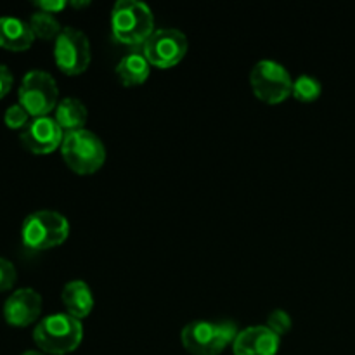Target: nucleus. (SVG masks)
<instances>
[{
	"label": "nucleus",
	"mask_w": 355,
	"mask_h": 355,
	"mask_svg": "<svg viewBox=\"0 0 355 355\" xmlns=\"http://www.w3.org/2000/svg\"><path fill=\"white\" fill-rule=\"evenodd\" d=\"M187 37L175 28H159L142 45V54L156 68H172L187 54Z\"/></svg>",
	"instance_id": "nucleus-9"
},
{
	"label": "nucleus",
	"mask_w": 355,
	"mask_h": 355,
	"mask_svg": "<svg viewBox=\"0 0 355 355\" xmlns=\"http://www.w3.org/2000/svg\"><path fill=\"white\" fill-rule=\"evenodd\" d=\"M64 130L52 116L33 118L21 130V144L33 155H51L61 148Z\"/></svg>",
	"instance_id": "nucleus-10"
},
{
	"label": "nucleus",
	"mask_w": 355,
	"mask_h": 355,
	"mask_svg": "<svg viewBox=\"0 0 355 355\" xmlns=\"http://www.w3.org/2000/svg\"><path fill=\"white\" fill-rule=\"evenodd\" d=\"M239 329L232 321H193L184 326L180 342L193 355H220L232 345Z\"/></svg>",
	"instance_id": "nucleus-3"
},
{
	"label": "nucleus",
	"mask_w": 355,
	"mask_h": 355,
	"mask_svg": "<svg viewBox=\"0 0 355 355\" xmlns=\"http://www.w3.org/2000/svg\"><path fill=\"white\" fill-rule=\"evenodd\" d=\"M28 23H30L31 30H33L35 38H42V40H55L62 31V26L58 21V17L54 14L42 12V10L31 14Z\"/></svg>",
	"instance_id": "nucleus-17"
},
{
	"label": "nucleus",
	"mask_w": 355,
	"mask_h": 355,
	"mask_svg": "<svg viewBox=\"0 0 355 355\" xmlns=\"http://www.w3.org/2000/svg\"><path fill=\"white\" fill-rule=\"evenodd\" d=\"M16 277L17 272L14 263L10 260L0 257V293L2 291H9L16 284Z\"/></svg>",
	"instance_id": "nucleus-21"
},
{
	"label": "nucleus",
	"mask_w": 355,
	"mask_h": 355,
	"mask_svg": "<svg viewBox=\"0 0 355 355\" xmlns=\"http://www.w3.org/2000/svg\"><path fill=\"white\" fill-rule=\"evenodd\" d=\"M69 236V222L55 210H38L28 215L21 227V239L28 250L44 252L62 245Z\"/></svg>",
	"instance_id": "nucleus-4"
},
{
	"label": "nucleus",
	"mask_w": 355,
	"mask_h": 355,
	"mask_svg": "<svg viewBox=\"0 0 355 355\" xmlns=\"http://www.w3.org/2000/svg\"><path fill=\"white\" fill-rule=\"evenodd\" d=\"M62 304L69 315L76 319H83L92 312L94 309V295L89 284L82 279L69 281L62 288Z\"/></svg>",
	"instance_id": "nucleus-14"
},
{
	"label": "nucleus",
	"mask_w": 355,
	"mask_h": 355,
	"mask_svg": "<svg viewBox=\"0 0 355 355\" xmlns=\"http://www.w3.org/2000/svg\"><path fill=\"white\" fill-rule=\"evenodd\" d=\"M61 155L66 165L80 175L96 173L106 162V148L103 141L87 128L64 134Z\"/></svg>",
	"instance_id": "nucleus-5"
},
{
	"label": "nucleus",
	"mask_w": 355,
	"mask_h": 355,
	"mask_svg": "<svg viewBox=\"0 0 355 355\" xmlns=\"http://www.w3.org/2000/svg\"><path fill=\"white\" fill-rule=\"evenodd\" d=\"M87 106L76 97H64L54 110V120L64 130V134L82 130L87 123Z\"/></svg>",
	"instance_id": "nucleus-15"
},
{
	"label": "nucleus",
	"mask_w": 355,
	"mask_h": 355,
	"mask_svg": "<svg viewBox=\"0 0 355 355\" xmlns=\"http://www.w3.org/2000/svg\"><path fill=\"white\" fill-rule=\"evenodd\" d=\"M322 85L318 78L311 75H300L297 80H293V90L291 96L300 103H314L321 97Z\"/></svg>",
	"instance_id": "nucleus-18"
},
{
	"label": "nucleus",
	"mask_w": 355,
	"mask_h": 355,
	"mask_svg": "<svg viewBox=\"0 0 355 355\" xmlns=\"http://www.w3.org/2000/svg\"><path fill=\"white\" fill-rule=\"evenodd\" d=\"M250 85L257 99L267 104H279L291 96L293 78L281 62L262 59L250 71Z\"/></svg>",
	"instance_id": "nucleus-7"
},
{
	"label": "nucleus",
	"mask_w": 355,
	"mask_h": 355,
	"mask_svg": "<svg viewBox=\"0 0 355 355\" xmlns=\"http://www.w3.org/2000/svg\"><path fill=\"white\" fill-rule=\"evenodd\" d=\"M266 326L270 331L276 333L277 336H284L286 333H290L291 329V315L288 314V312L277 309V311L270 312L269 318H267Z\"/></svg>",
	"instance_id": "nucleus-20"
},
{
	"label": "nucleus",
	"mask_w": 355,
	"mask_h": 355,
	"mask_svg": "<svg viewBox=\"0 0 355 355\" xmlns=\"http://www.w3.org/2000/svg\"><path fill=\"white\" fill-rule=\"evenodd\" d=\"M35 35L30 23L14 16L0 17V47L12 52L26 51L33 45Z\"/></svg>",
	"instance_id": "nucleus-13"
},
{
	"label": "nucleus",
	"mask_w": 355,
	"mask_h": 355,
	"mask_svg": "<svg viewBox=\"0 0 355 355\" xmlns=\"http://www.w3.org/2000/svg\"><path fill=\"white\" fill-rule=\"evenodd\" d=\"M33 340L40 352L66 355L78 349L82 343L83 324L68 312L47 315L35 326Z\"/></svg>",
	"instance_id": "nucleus-2"
},
{
	"label": "nucleus",
	"mask_w": 355,
	"mask_h": 355,
	"mask_svg": "<svg viewBox=\"0 0 355 355\" xmlns=\"http://www.w3.org/2000/svg\"><path fill=\"white\" fill-rule=\"evenodd\" d=\"M3 121H6L7 127L12 128V130H23V128L30 123V114H28V111L17 103L7 107L6 114H3Z\"/></svg>",
	"instance_id": "nucleus-19"
},
{
	"label": "nucleus",
	"mask_w": 355,
	"mask_h": 355,
	"mask_svg": "<svg viewBox=\"0 0 355 355\" xmlns=\"http://www.w3.org/2000/svg\"><path fill=\"white\" fill-rule=\"evenodd\" d=\"M23 355H45V354L40 352V350H28V352H24Z\"/></svg>",
	"instance_id": "nucleus-25"
},
{
	"label": "nucleus",
	"mask_w": 355,
	"mask_h": 355,
	"mask_svg": "<svg viewBox=\"0 0 355 355\" xmlns=\"http://www.w3.org/2000/svg\"><path fill=\"white\" fill-rule=\"evenodd\" d=\"M155 31V16L141 0H118L111 10V33L123 45H144Z\"/></svg>",
	"instance_id": "nucleus-1"
},
{
	"label": "nucleus",
	"mask_w": 355,
	"mask_h": 355,
	"mask_svg": "<svg viewBox=\"0 0 355 355\" xmlns=\"http://www.w3.org/2000/svg\"><path fill=\"white\" fill-rule=\"evenodd\" d=\"M69 6H73V7H87V6H90V2L89 0H83V2H80V0H71V2H69Z\"/></svg>",
	"instance_id": "nucleus-24"
},
{
	"label": "nucleus",
	"mask_w": 355,
	"mask_h": 355,
	"mask_svg": "<svg viewBox=\"0 0 355 355\" xmlns=\"http://www.w3.org/2000/svg\"><path fill=\"white\" fill-rule=\"evenodd\" d=\"M281 336L267 326H250L241 329L232 343L234 355H276L279 352Z\"/></svg>",
	"instance_id": "nucleus-12"
},
{
	"label": "nucleus",
	"mask_w": 355,
	"mask_h": 355,
	"mask_svg": "<svg viewBox=\"0 0 355 355\" xmlns=\"http://www.w3.org/2000/svg\"><path fill=\"white\" fill-rule=\"evenodd\" d=\"M149 73H151V64L144 58V54H139V52L123 55L116 64V76L125 87L142 85L148 80Z\"/></svg>",
	"instance_id": "nucleus-16"
},
{
	"label": "nucleus",
	"mask_w": 355,
	"mask_h": 355,
	"mask_svg": "<svg viewBox=\"0 0 355 355\" xmlns=\"http://www.w3.org/2000/svg\"><path fill=\"white\" fill-rule=\"evenodd\" d=\"M66 6H68V2H64V0H38V2H35V7L38 10L49 14L61 12Z\"/></svg>",
	"instance_id": "nucleus-22"
},
{
	"label": "nucleus",
	"mask_w": 355,
	"mask_h": 355,
	"mask_svg": "<svg viewBox=\"0 0 355 355\" xmlns=\"http://www.w3.org/2000/svg\"><path fill=\"white\" fill-rule=\"evenodd\" d=\"M42 314V297L33 288H19L3 304V319L14 328L33 324Z\"/></svg>",
	"instance_id": "nucleus-11"
},
{
	"label": "nucleus",
	"mask_w": 355,
	"mask_h": 355,
	"mask_svg": "<svg viewBox=\"0 0 355 355\" xmlns=\"http://www.w3.org/2000/svg\"><path fill=\"white\" fill-rule=\"evenodd\" d=\"M12 83L14 76L10 69L6 64H0V99H3L9 94V90L12 89Z\"/></svg>",
	"instance_id": "nucleus-23"
},
{
	"label": "nucleus",
	"mask_w": 355,
	"mask_h": 355,
	"mask_svg": "<svg viewBox=\"0 0 355 355\" xmlns=\"http://www.w3.org/2000/svg\"><path fill=\"white\" fill-rule=\"evenodd\" d=\"M17 97L30 116H49L59 103L58 83L51 73L44 69H31L23 76Z\"/></svg>",
	"instance_id": "nucleus-6"
},
{
	"label": "nucleus",
	"mask_w": 355,
	"mask_h": 355,
	"mask_svg": "<svg viewBox=\"0 0 355 355\" xmlns=\"http://www.w3.org/2000/svg\"><path fill=\"white\" fill-rule=\"evenodd\" d=\"M90 42L82 30L75 26H66L54 40L55 66L64 75H82L90 64Z\"/></svg>",
	"instance_id": "nucleus-8"
}]
</instances>
